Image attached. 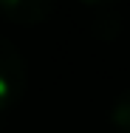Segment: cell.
<instances>
[{"mask_svg": "<svg viewBox=\"0 0 130 133\" xmlns=\"http://www.w3.org/2000/svg\"><path fill=\"white\" fill-rule=\"evenodd\" d=\"M54 9V0H0V11L20 23V26H37L43 23Z\"/></svg>", "mask_w": 130, "mask_h": 133, "instance_id": "7a4b0ae2", "label": "cell"}, {"mask_svg": "<svg viewBox=\"0 0 130 133\" xmlns=\"http://www.w3.org/2000/svg\"><path fill=\"white\" fill-rule=\"evenodd\" d=\"M110 122H113L116 130L130 133V88L122 91V94L113 99V105H110Z\"/></svg>", "mask_w": 130, "mask_h": 133, "instance_id": "277c9868", "label": "cell"}, {"mask_svg": "<svg viewBox=\"0 0 130 133\" xmlns=\"http://www.w3.org/2000/svg\"><path fill=\"white\" fill-rule=\"evenodd\" d=\"M119 31H122V17L113 9H99L96 20H93V34L99 40H113Z\"/></svg>", "mask_w": 130, "mask_h": 133, "instance_id": "3957f363", "label": "cell"}, {"mask_svg": "<svg viewBox=\"0 0 130 133\" xmlns=\"http://www.w3.org/2000/svg\"><path fill=\"white\" fill-rule=\"evenodd\" d=\"M28 82V68L20 48L0 34V113L14 105Z\"/></svg>", "mask_w": 130, "mask_h": 133, "instance_id": "6da1fadb", "label": "cell"}, {"mask_svg": "<svg viewBox=\"0 0 130 133\" xmlns=\"http://www.w3.org/2000/svg\"><path fill=\"white\" fill-rule=\"evenodd\" d=\"M82 3H88V6H107V3H113V0H82Z\"/></svg>", "mask_w": 130, "mask_h": 133, "instance_id": "5b68a950", "label": "cell"}]
</instances>
